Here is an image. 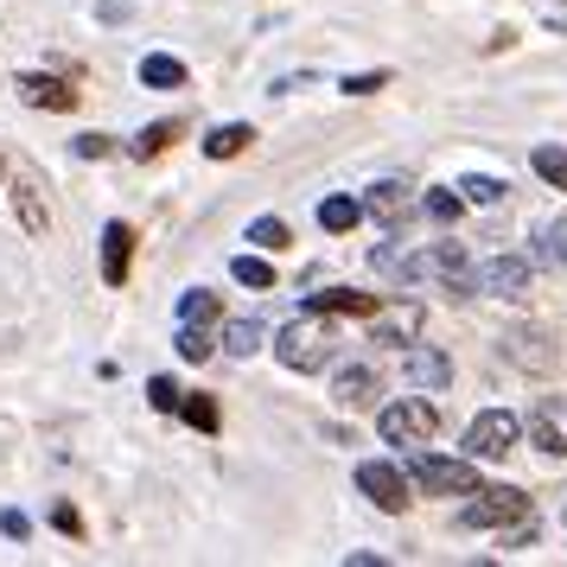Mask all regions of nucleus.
Instances as JSON below:
<instances>
[{
	"instance_id": "f8f14e48",
	"label": "nucleus",
	"mask_w": 567,
	"mask_h": 567,
	"mask_svg": "<svg viewBox=\"0 0 567 567\" xmlns=\"http://www.w3.org/2000/svg\"><path fill=\"white\" fill-rule=\"evenodd\" d=\"M377 395H383V377H377L370 363H344V370L332 377V402L338 409L363 414V409H377Z\"/></svg>"
},
{
	"instance_id": "4be33fe9",
	"label": "nucleus",
	"mask_w": 567,
	"mask_h": 567,
	"mask_svg": "<svg viewBox=\"0 0 567 567\" xmlns=\"http://www.w3.org/2000/svg\"><path fill=\"white\" fill-rule=\"evenodd\" d=\"M358 224H363V205H358V198H326V205H319V230L351 236Z\"/></svg>"
},
{
	"instance_id": "b1692460",
	"label": "nucleus",
	"mask_w": 567,
	"mask_h": 567,
	"mask_svg": "<svg viewBox=\"0 0 567 567\" xmlns=\"http://www.w3.org/2000/svg\"><path fill=\"white\" fill-rule=\"evenodd\" d=\"M173 141H179V122H147V128L134 134L128 154H134V159H159L166 147H173Z\"/></svg>"
},
{
	"instance_id": "a878e982",
	"label": "nucleus",
	"mask_w": 567,
	"mask_h": 567,
	"mask_svg": "<svg viewBox=\"0 0 567 567\" xmlns=\"http://www.w3.org/2000/svg\"><path fill=\"white\" fill-rule=\"evenodd\" d=\"M249 243H256V249H268V256H281L287 243H293V230H287L281 217H256V224H249Z\"/></svg>"
},
{
	"instance_id": "1a4fd4ad",
	"label": "nucleus",
	"mask_w": 567,
	"mask_h": 567,
	"mask_svg": "<svg viewBox=\"0 0 567 567\" xmlns=\"http://www.w3.org/2000/svg\"><path fill=\"white\" fill-rule=\"evenodd\" d=\"M363 326H370V344H414V338L427 332V307L421 300H389Z\"/></svg>"
},
{
	"instance_id": "4468645a",
	"label": "nucleus",
	"mask_w": 567,
	"mask_h": 567,
	"mask_svg": "<svg viewBox=\"0 0 567 567\" xmlns=\"http://www.w3.org/2000/svg\"><path fill=\"white\" fill-rule=\"evenodd\" d=\"M20 103H27V109H52V115H71V109H78V90H71L64 78L27 71V78H20Z\"/></svg>"
},
{
	"instance_id": "bb28decb",
	"label": "nucleus",
	"mask_w": 567,
	"mask_h": 567,
	"mask_svg": "<svg viewBox=\"0 0 567 567\" xmlns=\"http://www.w3.org/2000/svg\"><path fill=\"white\" fill-rule=\"evenodd\" d=\"M460 198L465 205H497V198H504V179H491V173H465Z\"/></svg>"
},
{
	"instance_id": "2eb2a0df",
	"label": "nucleus",
	"mask_w": 567,
	"mask_h": 567,
	"mask_svg": "<svg viewBox=\"0 0 567 567\" xmlns=\"http://www.w3.org/2000/svg\"><path fill=\"white\" fill-rule=\"evenodd\" d=\"M128 268H134V230L115 217V224H103V281L128 287Z\"/></svg>"
},
{
	"instance_id": "9b49d317",
	"label": "nucleus",
	"mask_w": 567,
	"mask_h": 567,
	"mask_svg": "<svg viewBox=\"0 0 567 567\" xmlns=\"http://www.w3.org/2000/svg\"><path fill=\"white\" fill-rule=\"evenodd\" d=\"M529 446H542L548 460H567V395H542L529 409Z\"/></svg>"
},
{
	"instance_id": "ddd939ff",
	"label": "nucleus",
	"mask_w": 567,
	"mask_h": 567,
	"mask_svg": "<svg viewBox=\"0 0 567 567\" xmlns=\"http://www.w3.org/2000/svg\"><path fill=\"white\" fill-rule=\"evenodd\" d=\"M13 210H20V230H27V236H45V230H52L45 185H39V173H32V166H20V173H13Z\"/></svg>"
},
{
	"instance_id": "4c0bfd02",
	"label": "nucleus",
	"mask_w": 567,
	"mask_h": 567,
	"mask_svg": "<svg viewBox=\"0 0 567 567\" xmlns=\"http://www.w3.org/2000/svg\"><path fill=\"white\" fill-rule=\"evenodd\" d=\"M561 523H567V511H561Z\"/></svg>"
},
{
	"instance_id": "9d476101",
	"label": "nucleus",
	"mask_w": 567,
	"mask_h": 567,
	"mask_svg": "<svg viewBox=\"0 0 567 567\" xmlns=\"http://www.w3.org/2000/svg\"><path fill=\"white\" fill-rule=\"evenodd\" d=\"M358 205H363V217H377V224H389V230H395V224H409L414 210H421V192H414L409 179H377Z\"/></svg>"
},
{
	"instance_id": "2f4dec72",
	"label": "nucleus",
	"mask_w": 567,
	"mask_h": 567,
	"mask_svg": "<svg viewBox=\"0 0 567 567\" xmlns=\"http://www.w3.org/2000/svg\"><path fill=\"white\" fill-rule=\"evenodd\" d=\"M179 395H185V389L173 383V377H154V383H147V402H154L159 414H179Z\"/></svg>"
},
{
	"instance_id": "393cba45",
	"label": "nucleus",
	"mask_w": 567,
	"mask_h": 567,
	"mask_svg": "<svg viewBox=\"0 0 567 567\" xmlns=\"http://www.w3.org/2000/svg\"><path fill=\"white\" fill-rule=\"evenodd\" d=\"M536 256L548 261V268H567V217H548L536 230Z\"/></svg>"
},
{
	"instance_id": "c9c22d12",
	"label": "nucleus",
	"mask_w": 567,
	"mask_h": 567,
	"mask_svg": "<svg viewBox=\"0 0 567 567\" xmlns=\"http://www.w3.org/2000/svg\"><path fill=\"white\" fill-rule=\"evenodd\" d=\"M52 523L64 529V536H83V516L71 511V504H58V511H52Z\"/></svg>"
},
{
	"instance_id": "39448f33",
	"label": "nucleus",
	"mask_w": 567,
	"mask_h": 567,
	"mask_svg": "<svg viewBox=\"0 0 567 567\" xmlns=\"http://www.w3.org/2000/svg\"><path fill=\"white\" fill-rule=\"evenodd\" d=\"M414 281H440L446 293H465L472 287V256H465V243H427V249H414L409 268Z\"/></svg>"
},
{
	"instance_id": "f03ea898",
	"label": "nucleus",
	"mask_w": 567,
	"mask_h": 567,
	"mask_svg": "<svg viewBox=\"0 0 567 567\" xmlns=\"http://www.w3.org/2000/svg\"><path fill=\"white\" fill-rule=\"evenodd\" d=\"M402 472L427 497H472L478 491V460H446V453H427V446H409Z\"/></svg>"
},
{
	"instance_id": "aec40b11",
	"label": "nucleus",
	"mask_w": 567,
	"mask_h": 567,
	"mask_svg": "<svg viewBox=\"0 0 567 567\" xmlns=\"http://www.w3.org/2000/svg\"><path fill=\"white\" fill-rule=\"evenodd\" d=\"M217 326H224L217 344H224L230 358H256V351H261V326H256V319H217Z\"/></svg>"
},
{
	"instance_id": "0eeeda50",
	"label": "nucleus",
	"mask_w": 567,
	"mask_h": 567,
	"mask_svg": "<svg viewBox=\"0 0 567 567\" xmlns=\"http://www.w3.org/2000/svg\"><path fill=\"white\" fill-rule=\"evenodd\" d=\"M523 434V421L511 409H485L472 427H465V460H504Z\"/></svg>"
},
{
	"instance_id": "7ed1b4c3",
	"label": "nucleus",
	"mask_w": 567,
	"mask_h": 567,
	"mask_svg": "<svg viewBox=\"0 0 567 567\" xmlns=\"http://www.w3.org/2000/svg\"><path fill=\"white\" fill-rule=\"evenodd\" d=\"M377 434H383L389 446H427V440L440 434V409L427 402V395L383 402V409H377Z\"/></svg>"
},
{
	"instance_id": "e433bc0d",
	"label": "nucleus",
	"mask_w": 567,
	"mask_h": 567,
	"mask_svg": "<svg viewBox=\"0 0 567 567\" xmlns=\"http://www.w3.org/2000/svg\"><path fill=\"white\" fill-rule=\"evenodd\" d=\"M0 179H7V159H0Z\"/></svg>"
},
{
	"instance_id": "c756f323",
	"label": "nucleus",
	"mask_w": 567,
	"mask_h": 567,
	"mask_svg": "<svg viewBox=\"0 0 567 567\" xmlns=\"http://www.w3.org/2000/svg\"><path fill=\"white\" fill-rule=\"evenodd\" d=\"M210 351H217L210 326H179V358H185V363H205Z\"/></svg>"
},
{
	"instance_id": "f704fd0d",
	"label": "nucleus",
	"mask_w": 567,
	"mask_h": 567,
	"mask_svg": "<svg viewBox=\"0 0 567 567\" xmlns=\"http://www.w3.org/2000/svg\"><path fill=\"white\" fill-rule=\"evenodd\" d=\"M0 529H7V536H13V542H27V536H32L27 511H0Z\"/></svg>"
},
{
	"instance_id": "6ab92c4d",
	"label": "nucleus",
	"mask_w": 567,
	"mask_h": 567,
	"mask_svg": "<svg viewBox=\"0 0 567 567\" xmlns=\"http://www.w3.org/2000/svg\"><path fill=\"white\" fill-rule=\"evenodd\" d=\"M141 83L147 90H185V64L173 52H147L141 58Z\"/></svg>"
},
{
	"instance_id": "473e14b6",
	"label": "nucleus",
	"mask_w": 567,
	"mask_h": 567,
	"mask_svg": "<svg viewBox=\"0 0 567 567\" xmlns=\"http://www.w3.org/2000/svg\"><path fill=\"white\" fill-rule=\"evenodd\" d=\"M338 90L344 96H377V90H389V71H358V78H344Z\"/></svg>"
},
{
	"instance_id": "20e7f679",
	"label": "nucleus",
	"mask_w": 567,
	"mask_h": 567,
	"mask_svg": "<svg viewBox=\"0 0 567 567\" xmlns=\"http://www.w3.org/2000/svg\"><path fill=\"white\" fill-rule=\"evenodd\" d=\"M465 293H491V300H529V293H536V268H529V256L472 261V287H465Z\"/></svg>"
},
{
	"instance_id": "423d86ee",
	"label": "nucleus",
	"mask_w": 567,
	"mask_h": 567,
	"mask_svg": "<svg viewBox=\"0 0 567 567\" xmlns=\"http://www.w3.org/2000/svg\"><path fill=\"white\" fill-rule=\"evenodd\" d=\"M516 516H536L529 497H523L516 485H478V497L460 511V529H504V523H516Z\"/></svg>"
},
{
	"instance_id": "5701e85b",
	"label": "nucleus",
	"mask_w": 567,
	"mask_h": 567,
	"mask_svg": "<svg viewBox=\"0 0 567 567\" xmlns=\"http://www.w3.org/2000/svg\"><path fill=\"white\" fill-rule=\"evenodd\" d=\"M421 210H427L434 224H460V210H465L460 185H427V192H421Z\"/></svg>"
},
{
	"instance_id": "6e6552de",
	"label": "nucleus",
	"mask_w": 567,
	"mask_h": 567,
	"mask_svg": "<svg viewBox=\"0 0 567 567\" xmlns=\"http://www.w3.org/2000/svg\"><path fill=\"white\" fill-rule=\"evenodd\" d=\"M358 491L377 504V511H389V516H402L414 504V497H409V472H402V465H389V460H363L358 465Z\"/></svg>"
},
{
	"instance_id": "a211bd4d",
	"label": "nucleus",
	"mask_w": 567,
	"mask_h": 567,
	"mask_svg": "<svg viewBox=\"0 0 567 567\" xmlns=\"http://www.w3.org/2000/svg\"><path fill=\"white\" fill-rule=\"evenodd\" d=\"M249 147H256L249 122H224V128L205 134V159H236V154H249Z\"/></svg>"
},
{
	"instance_id": "f3484780",
	"label": "nucleus",
	"mask_w": 567,
	"mask_h": 567,
	"mask_svg": "<svg viewBox=\"0 0 567 567\" xmlns=\"http://www.w3.org/2000/svg\"><path fill=\"white\" fill-rule=\"evenodd\" d=\"M383 307L377 293H358V287H326V293H307V312H358V319H370V312Z\"/></svg>"
},
{
	"instance_id": "72a5a7b5",
	"label": "nucleus",
	"mask_w": 567,
	"mask_h": 567,
	"mask_svg": "<svg viewBox=\"0 0 567 567\" xmlns=\"http://www.w3.org/2000/svg\"><path fill=\"white\" fill-rule=\"evenodd\" d=\"M71 147H78V159H109V154H115V141H109V134H78Z\"/></svg>"
},
{
	"instance_id": "7c9ffc66",
	"label": "nucleus",
	"mask_w": 567,
	"mask_h": 567,
	"mask_svg": "<svg viewBox=\"0 0 567 567\" xmlns=\"http://www.w3.org/2000/svg\"><path fill=\"white\" fill-rule=\"evenodd\" d=\"M529 166H536L555 192H567V154H561V147H536V159H529Z\"/></svg>"
},
{
	"instance_id": "c85d7f7f",
	"label": "nucleus",
	"mask_w": 567,
	"mask_h": 567,
	"mask_svg": "<svg viewBox=\"0 0 567 567\" xmlns=\"http://www.w3.org/2000/svg\"><path fill=\"white\" fill-rule=\"evenodd\" d=\"M230 275H236L243 287H275V261H268V256H236Z\"/></svg>"
},
{
	"instance_id": "412c9836",
	"label": "nucleus",
	"mask_w": 567,
	"mask_h": 567,
	"mask_svg": "<svg viewBox=\"0 0 567 567\" xmlns=\"http://www.w3.org/2000/svg\"><path fill=\"white\" fill-rule=\"evenodd\" d=\"M217 319H224V300L210 287H192L179 300V326H217Z\"/></svg>"
},
{
	"instance_id": "cd10ccee",
	"label": "nucleus",
	"mask_w": 567,
	"mask_h": 567,
	"mask_svg": "<svg viewBox=\"0 0 567 567\" xmlns=\"http://www.w3.org/2000/svg\"><path fill=\"white\" fill-rule=\"evenodd\" d=\"M179 414H185V421H192V427H198V434H217V421H224V414H217V402H210V395H179Z\"/></svg>"
},
{
	"instance_id": "f257e3e1",
	"label": "nucleus",
	"mask_w": 567,
	"mask_h": 567,
	"mask_svg": "<svg viewBox=\"0 0 567 567\" xmlns=\"http://www.w3.org/2000/svg\"><path fill=\"white\" fill-rule=\"evenodd\" d=\"M275 358L300 377H319L326 363L338 358V332H332V312H300L275 332Z\"/></svg>"
},
{
	"instance_id": "dca6fc26",
	"label": "nucleus",
	"mask_w": 567,
	"mask_h": 567,
	"mask_svg": "<svg viewBox=\"0 0 567 567\" xmlns=\"http://www.w3.org/2000/svg\"><path fill=\"white\" fill-rule=\"evenodd\" d=\"M409 383L427 389V395L453 383V363H446V351H440V344H421V338L409 344Z\"/></svg>"
}]
</instances>
